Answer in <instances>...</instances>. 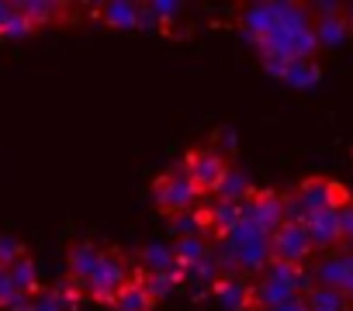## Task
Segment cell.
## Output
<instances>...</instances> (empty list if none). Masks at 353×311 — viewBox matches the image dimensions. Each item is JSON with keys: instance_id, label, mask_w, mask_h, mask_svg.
I'll list each match as a JSON object with an SVG mask.
<instances>
[{"instance_id": "16", "label": "cell", "mask_w": 353, "mask_h": 311, "mask_svg": "<svg viewBox=\"0 0 353 311\" xmlns=\"http://www.w3.org/2000/svg\"><path fill=\"white\" fill-rule=\"evenodd\" d=\"M250 194H253V184H250V177H246L243 170H236V167L225 170V177H222V184H219V191H215L219 201H232V204H243Z\"/></svg>"}, {"instance_id": "26", "label": "cell", "mask_w": 353, "mask_h": 311, "mask_svg": "<svg viewBox=\"0 0 353 311\" xmlns=\"http://www.w3.org/2000/svg\"><path fill=\"white\" fill-rule=\"evenodd\" d=\"M32 32H35V25L14 8L11 18L4 21V28H0V39H25V35H32Z\"/></svg>"}, {"instance_id": "13", "label": "cell", "mask_w": 353, "mask_h": 311, "mask_svg": "<svg viewBox=\"0 0 353 311\" xmlns=\"http://www.w3.org/2000/svg\"><path fill=\"white\" fill-rule=\"evenodd\" d=\"M181 273H184V283H188L191 290H215V283L225 277V273H222V263H219L215 253H212L205 263L188 266V270H181Z\"/></svg>"}, {"instance_id": "10", "label": "cell", "mask_w": 353, "mask_h": 311, "mask_svg": "<svg viewBox=\"0 0 353 311\" xmlns=\"http://www.w3.org/2000/svg\"><path fill=\"white\" fill-rule=\"evenodd\" d=\"M319 11H322V18H319V21H312L315 42H319V45H343V42H346V35H350V25H346V18L339 14V8L322 4Z\"/></svg>"}, {"instance_id": "5", "label": "cell", "mask_w": 353, "mask_h": 311, "mask_svg": "<svg viewBox=\"0 0 353 311\" xmlns=\"http://www.w3.org/2000/svg\"><path fill=\"white\" fill-rule=\"evenodd\" d=\"M239 215H243V222H253L263 235H274L284 225V194H270V191L250 194L239 204Z\"/></svg>"}, {"instance_id": "14", "label": "cell", "mask_w": 353, "mask_h": 311, "mask_svg": "<svg viewBox=\"0 0 353 311\" xmlns=\"http://www.w3.org/2000/svg\"><path fill=\"white\" fill-rule=\"evenodd\" d=\"M173 256H176V266L188 270V266H198L212 256V246L205 235H188V239H176L173 242Z\"/></svg>"}, {"instance_id": "6", "label": "cell", "mask_w": 353, "mask_h": 311, "mask_svg": "<svg viewBox=\"0 0 353 311\" xmlns=\"http://www.w3.org/2000/svg\"><path fill=\"white\" fill-rule=\"evenodd\" d=\"M184 163H188V173H191L198 194H212L215 197V191H219V184H222L225 170H229L225 167V156L219 149H201V152L188 156Z\"/></svg>"}, {"instance_id": "33", "label": "cell", "mask_w": 353, "mask_h": 311, "mask_svg": "<svg viewBox=\"0 0 353 311\" xmlns=\"http://www.w3.org/2000/svg\"><path fill=\"white\" fill-rule=\"evenodd\" d=\"M260 311H312V308H308V301H305L301 294H294V297H288L284 304H277V308H260Z\"/></svg>"}, {"instance_id": "34", "label": "cell", "mask_w": 353, "mask_h": 311, "mask_svg": "<svg viewBox=\"0 0 353 311\" xmlns=\"http://www.w3.org/2000/svg\"><path fill=\"white\" fill-rule=\"evenodd\" d=\"M28 308H32V294H21V290H18V294L11 297V304H8V311H28Z\"/></svg>"}, {"instance_id": "3", "label": "cell", "mask_w": 353, "mask_h": 311, "mask_svg": "<svg viewBox=\"0 0 353 311\" xmlns=\"http://www.w3.org/2000/svg\"><path fill=\"white\" fill-rule=\"evenodd\" d=\"M152 197H156V204L163 208V211H170V215H181V211H191L194 204H198V187H194V180H191V173H188V163H181V167H173L163 180H156V187H152Z\"/></svg>"}, {"instance_id": "22", "label": "cell", "mask_w": 353, "mask_h": 311, "mask_svg": "<svg viewBox=\"0 0 353 311\" xmlns=\"http://www.w3.org/2000/svg\"><path fill=\"white\" fill-rule=\"evenodd\" d=\"M8 273H11L14 290H21V294H35V290H39V270H35V263H32L28 256H21L18 263H11Z\"/></svg>"}, {"instance_id": "9", "label": "cell", "mask_w": 353, "mask_h": 311, "mask_svg": "<svg viewBox=\"0 0 353 311\" xmlns=\"http://www.w3.org/2000/svg\"><path fill=\"white\" fill-rule=\"evenodd\" d=\"M305 232H308V242L312 249H336L343 242L339 235V208H329V211H315L308 222H305Z\"/></svg>"}, {"instance_id": "29", "label": "cell", "mask_w": 353, "mask_h": 311, "mask_svg": "<svg viewBox=\"0 0 353 311\" xmlns=\"http://www.w3.org/2000/svg\"><path fill=\"white\" fill-rule=\"evenodd\" d=\"M52 294H56V301H59V308H63V311H77V308H80V294H83V290H80L77 283H70V280H66V283L52 287Z\"/></svg>"}, {"instance_id": "11", "label": "cell", "mask_w": 353, "mask_h": 311, "mask_svg": "<svg viewBox=\"0 0 353 311\" xmlns=\"http://www.w3.org/2000/svg\"><path fill=\"white\" fill-rule=\"evenodd\" d=\"M101 256H104V249H97L94 242L73 246V253H70V283H77L80 290H87V283H90V277H94Z\"/></svg>"}, {"instance_id": "23", "label": "cell", "mask_w": 353, "mask_h": 311, "mask_svg": "<svg viewBox=\"0 0 353 311\" xmlns=\"http://www.w3.org/2000/svg\"><path fill=\"white\" fill-rule=\"evenodd\" d=\"M281 80H288L291 87H312L319 80V66H315V59H291Z\"/></svg>"}, {"instance_id": "21", "label": "cell", "mask_w": 353, "mask_h": 311, "mask_svg": "<svg viewBox=\"0 0 353 311\" xmlns=\"http://www.w3.org/2000/svg\"><path fill=\"white\" fill-rule=\"evenodd\" d=\"M305 301H308V308H312V311H350L346 294H343V290H336V287H315Z\"/></svg>"}, {"instance_id": "20", "label": "cell", "mask_w": 353, "mask_h": 311, "mask_svg": "<svg viewBox=\"0 0 353 311\" xmlns=\"http://www.w3.org/2000/svg\"><path fill=\"white\" fill-rule=\"evenodd\" d=\"M101 18L111 25V28H139L142 25V8L139 4H104L101 8Z\"/></svg>"}, {"instance_id": "27", "label": "cell", "mask_w": 353, "mask_h": 311, "mask_svg": "<svg viewBox=\"0 0 353 311\" xmlns=\"http://www.w3.org/2000/svg\"><path fill=\"white\" fill-rule=\"evenodd\" d=\"M181 11H184V8H181V4H170V0H159V4H145V14L156 21V28H159V25H170L173 18H181Z\"/></svg>"}, {"instance_id": "4", "label": "cell", "mask_w": 353, "mask_h": 311, "mask_svg": "<svg viewBox=\"0 0 353 311\" xmlns=\"http://www.w3.org/2000/svg\"><path fill=\"white\" fill-rule=\"evenodd\" d=\"M128 283H132V270H128L125 256L104 253L101 263H97V270H94V277H90V283H87V294H90L94 301H101V304H114V297H118Z\"/></svg>"}, {"instance_id": "37", "label": "cell", "mask_w": 353, "mask_h": 311, "mask_svg": "<svg viewBox=\"0 0 353 311\" xmlns=\"http://www.w3.org/2000/svg\"><path fill=\"white\" fill-rule=\"evenodd\" d=\"M346 253H353V239H350V246H346Z\"/></svg>"}, {"instance_id": "7", "label": "cell", "mask_w": 353, "mask_h": 311, "mask_svg": "<svg viewBox=\"0 0 353 311\" xmlns=\"http://www.w3.org/2000/svg\"><path fill=\"white\" fill-rule=\"evenodd\" d=\"M270 249H274V259L277 263H291V266H301L312 253V242H308V232L305 225H291L284 222L274 235H270Z\"/></svg>"}, {"instance_id": "17", "label": "cell", "mask_w": 353, "mask_h": 311, "mask_svg": "<svg viewBox=\"0 0 353 311\" xmlns=\"http://www.w3.org/2000/svg\"><path fill=\"white\" fill-rule=\"evenodd\" d=\"M239 222H243L239 204H232V201H219V197L208 204V228H212L215 235H229Z\"/></svg>"}, {"instance_id": "2", "label": "cell", "mask_w": 353, "mask_h": 311, "mask_svg": "<svg viewBox=\"0 0 353 311\" xmlns=\"http://www.w3.org/2000/svg\"><path fill=\"white\" fill-rule=\"evenodd\" d=\"M215 256L222 263V273L236 277L239 270L263 273L267 263L274 259V249H270V235H263L253 222H239L229 235H222V246Z\"/></svg>"}, {"instance_id": "31", "label": "cell", "mask_w": 353, "mask_h": 311, "mask_svg": "<svg viewBox=\"0 0 353 311\" xmlns=\"http://www.w3.org/2000/svg\"><path fill=\"white\" fill-rule=\"evenodd\" d=\"M28 311H63L59 308V301H56V294L52 290H35L32 294V308Z\"/></svg>"}, {"instance_id": "36", "label": "cell", "mask_w": 353, "mask_h": 311, "mask_svg": "<svg viewBox=\"0 0 353 311\" xmlns=\"http://www.w3.org/2000/svg\"><path fill=\"white\" fill-rule=\"evenodd\" d=\"M343 18H346V25H350V28H353V4H350V8H346V11H343Z\"/></svg>"}, {"instance_id": "15", "label": "cell", "mask_w": 353, "mask_h": 311, "mask_svg": "<svg viewBox=\"0 0 353 311\" xmlns=\"http://www.w3.org/2000/svg\"><path fill=\"white\" fill-rule=\"evenodd\" d=\"M215 301H222V308H229V311H239V308H246L253 301L250 297V283L243 277H222L215 283Z\"/></svg>"}, {"instance_id": "32", "label": "cell", "mask_w": 353, "mask_h": 311, "mask_svg": "<svg viewBox=\"0 0 353 311\" xmlns=\"http://www.w3.org/2000/svg\"><path fill=\"white\" fill-rule=\"evenodd\" d=\"M14 294H18V290H14V283H11V273L0 270V308H8Z\"/></svg>"}, {"instance_id": "19", "label": "cell", "mask_w": 353, "mask_h": 311, "mask_svg": "<svg viewBox=\"0 0 353 311\" xmlns=\"http://www.w3.org/2000/svg\"><path fill=\"white\" fill-rule=\"evenodd\" d=\"M139 283L145 287L149 301H163V297H170L176 287L184 283V273H181V270H173V273H145Z\"/></svg>"}, {"instance_id": "8", "label": "cell", "mask_w": 353, "mask_h": 311, "mask_svg": "<svg viewBox=\"0 0 353 311\" xmlns=\"http://www.w3.org/2000/svg\"><path fill=\"white\" fill-rule=\"evenodd\" d=\"M294 197L305 204V211H308V215H315V211H329V208H339V204L346 201V194H343L336 184L322 180V177L305 180V184L294 191Z\"/></svg>"}, {"instance_id": "25", "label": "cell", "mask_w": 353, "mask_h": 311, "mask_svg": "<svg viewBox=\"0 0 353 311\" xmlns=\"http://www.w3.org/2000/svg\"><path fill=\"white\" fill-rule=\"evenodd\" d=\"M14 8H18L35 28H39V25H49V21L63 11L59 4H46V0H25V4H14Z\"/></svg>"}, {"instance_id": "12", "label": "cell", "mask_w": 353, "mask_h": 311, "mask_svg": "<svg viewBox=\"0 0 353 311\" xmlns=\"http://www.w3.org/2000/svg\"><path fill=\"white\" fill-rule=\"evenodd\" d=\"M353 273V256L350 253H332V256H325L322 263H315V270H312V277H315V287H343V280Z\"/></svg>"}, {"instance_id": "35", "label": "cell", "mask_w": 353, "mask_h": 311, "mask_svg": "<svg viewBox=\"0 0 353 311\" xmlns=\"http://www.w3.org/2000/svg\"><path fill=\"white\" fill-rule=\"evenodd\" d=\"M11 11H14V4H0V28H4V21L11 18Z\"/></svg>"}, {"instance_id": "24", "label": "cell", "mask_w": 353, "mask_h": 311, "mask_svg": "<svg viewBox=\"0 0 353 311\" xmlns=\"http://www.w3.org/2000/svg\"><path fill=\"white\" fill-rule=\"evenodd\" d=\"M114 308H118V311H149V308H152V301H149L145 287H142L139 280H132V283L114 297Z\"/></svg>"}, {"instance_id": "38", "label": "cell", "mask_w": 353, "mask_h": 311, "mask_svg": "<svg viewBox=\"0 0 353 311\" xmlns=\"http://www.w3.org/2000/svg\"><path fill=\"white\" fill-rule=\"evenodd\" d=\"M350 256H353V253H350Z\"/></svg>"}, {"instance_id": "28", "label": "cell", "mask_w": 353, "mask_h": 311, "mask_svg": "<svg viewBox=\"0 0 353 311\" xmlns=\"http://www.w3.org/2000/svg\"><path fill=\"white\" fill-rule=\"evenodd\" d=\"M25 256V246L14 235H0V270H8L11 263H18Z\"/></svg>"}, {"instance_id": "1", "label": "cell", "mask_w": 353, "mask_h": 311, "mask_svg": "<svg viewBox=\"0 0 353 311\" xmlns=\"http://www.w3.org/2000/svg\"><path fill=\"white\" fill-rule=\"evenodd\" d=\"M256 49H260V59L263 56H274V59H284V63H291V59H312V52L319 49V42H315L308 11L305 8H294V4H277L274 32Z\"/></svg>"}, {"instance_id": "18", "label": "cell", "mask_w": 353, "mask_h": 311, "mask_svg": "<svg viewBox=\"0 0 353 311\" xmlns=\"http://www.w3.org/2000/svg\"><path fill=\"white\" fill-rule=\"evenodd\" d=\"M142 270L145 273H173V270H181V266H176V256H173V246L149 242L142 249Z\"/></svg>"}, {"instance_id": "30", "label": "cell", "mask_w": 353, "mask_h": 311, "mask_svg": "<svg viewBox=\"0 0 353 311\" xmlns=\"http://www.w3.org/2000/svg\"><path fill=\"white\" fill-rule=\"evenodd\" d=\"M339 235H343V242L353 239V201L350 197L339 204Z\"/></svg>"}]
</instances>
